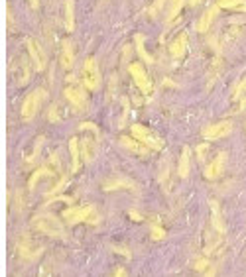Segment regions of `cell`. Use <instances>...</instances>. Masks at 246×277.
I'll return each mask as SVG.
<instances>
[{"label": "cell", "mask_w": 246, "mask_h": 277, "mask_svg": "<svg viewBox=\"0 0 246 277\" xmlns=\"http://www.w3.org/2000/svg\"><path fill=\"white\" fill-rule=\"evenodd\" d=\"M209 205H211V224H213V228H215L219 234H225V232H227V226H225L223 217H221L219 203H217V201H211Z\"/></svg>", "instance_id": "cell-13"}, {"label": "cell", "mask_w": 246, "mask_h": 277, "mask_svg": "<svg viewBox=\"0 0 246 277\" xmlns=\"http://www.w3.org/2000/svg\"><path fill=\"white\" fill-rule=\"evenodd\" d=\"M57 111H59V109H57L55 105H53V107L49 109V120H51V122H55V120H59V114H57Z\"/></svg>", "instance_id": "cell-32"}, {"label": "cell", "mask_w": 246, "mask_h": 277, "mask_svg": "<svg viewBox=\"0 0 246 277\" xmlns=\"http://www.w3.org/2000/svg\"><path fill=\"white\" fill-rule=\"evenodd\" d=\"M165 2H167V0H156V2H154V6L148 10V12H150V16H156V14L162 10V6H164Z\"/></svg>", "instance_id": "cell-29"}, {"label": "cell", "mask_w": 246, "mask_h": 277, "mask_svg": "<svg viewBox=\"0 0 246 277\" xmlns=\"http://www.w3.org/2000/svg\"><path fill=\"white\" fill-rule=\"evenodd\" d=\"M233 99L241 103V107H239L241 111H243V109H246V79H245V81H241V85L237 87V91H235Z\"/></svg>", "instance_id": "cell-24"}, {"label": "cell", "mask_w": 246, "mask_h": 277, "mask_svg": "<svg viewBox=\"0 0 246 277\" xmlns=\"http://www.w3.org/2000/svg\"><path fill=\"white\" fill-rule=\"evenodd\" d=\"M49 175H55L51 167H40V169H38V171H36V173H34L32 177H30V183H28V187H30V189H34V187H36V183H38L40 179H44V177H49Z\"/></svg>", "instance_id": "cell-22"}, {"label": "cell", "mask_w": 246, "mask_h": 277, "mask_svg": "<svg viewBox=\"0 0 246 277\" xmlns=\"http://www.w3.org/2000/svg\"><path fill=\"white\" fill-rule=\"evenodd\" d=\"M69 154H71V173H77L79 166H81V158H79V140L71 138L69 140Z\"/></svg>", "instance_id": "cell-18"}, {"label": "cell", "mask_w": 246, "mask_h": 277, "mask_svg": "<svg viewBox=\"0 0 246 277\" xmlns=\"http://www.w3.org/2000/svg\"><path fill=\"white\" fill-rule=\"evenodd\" d=\"M65 185H67V177L63 175V177L59 179V183H57V185H55V187H53V189L49 191L48 195H49V197H55L57 193H61V191H63V187H65Z\"/></svg>", "instance_id": "cell-26"}, {"label": "cell", "mask_w": 246, "mask_h": 277, "mask_svg": "<svg viewBox=\"0 0 246 277\" xmlns=\"http://www.w3.org/2000/svg\"><path fill=\"white\" fill-rule=\"evenodd\" d=\"M44 99H46V91L44 89H38L32 95H28L26 101H24V105H22V118L24 120H32L38 114V111H40Z\"/></svg>", "instance_id": "cell-3"}, {"label": "cell", "mask_w": 246, "mask_h": 277, "mask_svg": "<svg viewBox=\"0 0 246 277\" xmlns=\"http://www.w3.org/2000/svg\"><path fill=\"white\" fill-rule=\"evenodd\" d=\"M61 65L65 69H71L75 63V52H73V44L71 42H63V50H61Z\"/></svg>", "instance_id": "cell-17"}, {"label": "cell", "mask_w": 246, "mask_h": 277, "mask_svg": "<svg viewBox=\"0 0 246 277\" xmlns=\"http://www.w3.org/2000/svg\"><path fill=\"white\" fill-rule=\"evenodd\" d=\"M233 132V124L223 120V122H217V124H209L205 130H203V138L207 142H215V140H221V138H227L229 134Z\"/></svg>", "instance_id": "cell-7"}, {"label": "cell", "mask_w": 246, "mask_h": 277, "mask_svg": "<svg viewBox=\"0 0 246 277\" xmlns=\"http://www.w3.org/2000/svg\"><path fill=\"white\" fill-rule=\"evenodd\" d=\"M130 217H132V219H136V221H142V217H140L138 213H134V211H130Z\"/></svg>", "instance_id": "cell-35"}, {"label": "cell", "mask_w": 246, "mask_h": 277, "mask_svg": "<svg viewBox=\"0 0 246 277\" xmlns=\"http://www.w3.org/2000/svg\"><path fill=\"white\" fill-rule=\"evenodd\" d=\"M30 4H32V8H38V6H40V2H38V0H30Z\"/></svg>", "instance_id": "cell-36"}, {"label": "cell", "mask_w": 246, "mask_h": 277, "mask_svg": "<svg viewBox=\"0 0 246 277\" xmlns=\"http://www.w3.org/2000/svg\"><path fill=\"white\" fill-rule=\"evenodd\" d=\"M225 160H227V154L225 152H221V154H217V158L207 166L205 169V177L207 179H217V177H221V173H223V169H225Z\"/></svg>", "instance_id": "cell-10"}, {"label": "cell", "mask_w": 246, "mask_h": 277, "mask_svg": "<svg viewBox=\"0 0 246 277\" xmlns=\"http://www.w3.org/2000/svg\"><path fill=\"white\" fill-rule=\"evenodd\" d=\"M120 144L126 148V150H130V152H134V154H140V156H146L148 154V146H144L142 142H138L136 138H126V136H122L120 138Z\"/></svg>", "instance_id": "cell-15"}, {"label": "cell", "mask_w": 246, "mask_h": 277, "mask_svg": "<svg viewBox=\"0 0 246 277\" xmlns=\"http://www.w3.org/2000/svg\"><path fill=\"white\" fill-rule=\"evenodd\" d=\"M199 2H201V0H189V4H191V6H195V4H199Z\"/></svg>", "instance_id": "cell-37"}, {"label": "cell", "mask_w": 246, "mask_h": 277, "mask_svg": "<svg viewBox=\"0 0 246 277\" xmlns=\"http://www.w3.org/2000/svg\"><path fill=\"white\" fill-rule=\"evenodd\" d=\"M219 8H229V10H241L246 12V0H217Z\"/></svg>", "instance_id": "cell-20"}, {"label": "cell", "mask_w": 246, "mask_h": 277, "mask_svg": "<svg viewBox=\"0 0 246 277\" xmlns=\"http://www.w3.org/2000/svg\"><path fill=\"white\" fill-rule=\"evenodd\" d=\"M187 52V34H181L171 46H169V54L173 59H181Z\"/></svg>", "instance_id": "cell-14"}, {"label": "cell", "mask_w": 246, "mask_h": 277, "mask_svg": "<svg viewBox=\"0 0 246 277\" xmlns=\"http://www.w3.org/2000/svg\"><path fill=\"white\" fill-rule=\"evenodd\" d=\"M34 228L46 236H51V238H63L65 236V228L61 221H57L53 215H38L34 219Z\"/></svg>", "instance_id": "cell-1"}, {"label": "cell", "mask_w": 246, "mask_h": 277, "mask_svg": "<svg viewBox=\"0 0 246 277\" xmlns=\"http://www.w3.org/2000/svg\"><path fill=\"white\" fill-rule=\"evenodd\" d=\"M183 6H185V0H171V8H169V12H167V20L171 22V20L181 12Z\"/></svg>", "instance_id": "cell-25"}, {"label": "cell", "mask_w": 246, "mask_h": 277, "mask_svg": "<svg viewBox=\"0 0 246 277\" xmlns=\"http://www.w3.org/2000/svg\"><path fill=\"white\" fill-rule=\"evenodd\" d=\"M104 191H116V189H130V191H136L138 189V185L134 183V181H130V179H126V177H114V179H108V181H104Z\"/></svg>", "instance_id": "cell-11"}, {"label": "cell", "mask_w": 246, "mask_h": 277, "mask_svg": "<svg viewBox=\"0 0 246 277\" xmlns=\"http://www.w3.org/2000/svg\"><path fill=\"white\" fill-rule=\"evenodd\" d=\"M209 268V260L207 258H199L195 262V270L197 272H201V274H205V270Z\"/></svg>", "instance_id": "cell-28"}, {"label": "cell", "mask_w": 246, "mask_h": 277, "mask_svg": "<svg viewBox=\"0 0 246 277\" xmlns=\"http://www.w3.org/2000/svg\"><path fill=\"white\" fill-rule=\"evenodd\" d=\"M65 28H67V32L75 30V0L65 2Z\"/></svg>", "instance_id": "cell-19"}, {"label": "cell", "mask_w": 246, "mask_h": 277, "mask_svg": "<svg viewBox=\"0 0 246 277\" xmlns=\"http://www.w3.org/2000/svg\"><path fill=\"white\" fill-rule=\"evenodd\" d=\"M83 85L89 91H97L100 85V73H98V65L95 57H89L83 65Z\"/></svg>", "instance_id": "cell-4"}, {"label": "cell", "mask_w": 246, "mask_h": 277, "mask_svg": "<svg viewBox=\"0 0 246 277\" xmlns=\"http://www.w3.org/2000/svg\"><path fill=\"white\" fill-rule=\"evenodd\" d=\"M26 46H28L30 57H32V61H34V67H36L38 71H44V69L48 67V55H46V52L42 50V46H40L36 40H32V38L26 40Z\"/></svg>", "instance_id": "cell-8"}, {"label": "cell", "mask_w": 246, "mask_h": 277, "mask_svg": "<svg viewBox=\"0 0 246 277\" xmlns=\"http://www.w3.org/2000/svg\"><path fill=\"white\" fill-rule=\"evenodd\" d=\"M128 71H130V75H132L136 87H138L144 95H150V93H152V81H150V77H148L146 69H144L140 63H130V65H128Z\"/></svg>", "instance_id": "cell-6"}, {"label": "cell", "mask_w": 246, "mask_h": 277, "mask_svg": "<svg viewBox=\"0 0 246 277\" xmlns=\"http://www.w3.org/2000/svg\"><path fill=\"white\" fill-rule=\"evenodd\" d=\"M219 6H211V8H207L205 12H203V16H201V20L197 22V32H201V34H205V32H209V28H211V24H213V20H215V16L219 14Z\"/></svg>", "instance_id": "cell-12"}, {"label": "cell", "mask_w": 246, "mask_h": 277, "mask_svg": "<svg viewBox=\"0 0 246 277\" xmlns=\"http://www.w3.org/2000/svg\"><path fill=\"white\" fill-rule=\"evenodd\" d=\"M191 150L185 146L183 152H181V158H179V166H177V173L181 179H187L189 177V166H191Z\"/></svg>", "instance_id": "cell-16"}, {"label": "cell", "mask_w": 246, "mask_h": 277, "mask_svg": "<svg viewBox=\"0 0 246 277\" xmlns=\"http://www.w3.org/2000/svg\"><path fill=\"white\" fill-rule=\"evenodd\" d=\"M205 150H207V144H203V146H199V148H197V156H199V160H201V162L205 160V158H203V156H205Z\"/></svg>", "instance_id": "cell-33"}, {"label": "cell", "mask_w": 246, "mask_h": 277, "mask_svg": "<svg viewBox=\"0 0 246 277\" xmlns=\"http://www.w3.org/2000/svg\"><path fill=\"white\" fill-rule=\"evenodd\" d=\"M81 146H83V160H85L87 164L93 162V156H95V142L89 140V138H85V140L81 142Z\"/></svg>", "instance_id": "cell-23"}, {"label": "cell", "mask_w": 246, "mask_h": 277, "mask_svg": "<svg viewBox=\"0 0 246 277\" xmlns=\"http://www.w3.org/2000/svg\"><path fill=\"white\" fill-rule=\"evenodd\" d=\"M152 238H154V240H164V238H165V230L154 224V226H152Z\"/></svg>", "instance_id": "cell-27"}, {"label": "cell", "mask_w": 246, "mask_h": 277, "mask_svg": "<svg viewBox=\"0 0 246 277\" xmlns=\"http://www.w3.org/2000/svg\"><path fill=\"white\" fill-rule=\"evenodd\" d=\"M132 138H136L138 142H142L144 146H148L150 150H156V152H160L162 150V140L150 130L146 126H142V124H132Z\"/></svg>", "instance_id": "cell-2"}, {"label": "cell", "mask_w": 246, "mask_h": 277, "mask_svg": "<svg viewBox=\"0 0 246 277\" xmlns=\"http://www.w3.org/2000/svg\"><path fill=\"white\" fill-rule=\"evenodd\" d=\"M79 128H81V130H93V132H95V134L98 136V128L95 126V124H93V122H83Z\"/></svg>", "instance_id": "cell-30"}, {"label": "cell", "mask_w": 246, "mask_h": 277, "mask_svg": "<svg viewBox=\"0 0 246 277\" xmlns=\"http://www.w3.org/2000/svg\"><path fill=\"white\" fill-rule=\"evenodd\" d=\"M134 42H136V52H138V55L142 57L146 63H154V57L150 55L146 52V48H144V36H142V34H136V36H134Z\"/></svg>", "instance_id": "cell-21"}, {"label": "cell", "mask_w": 246, "mask_h": 277, "mask_svg": "<svg viewBox=\"0 0 246 277\" xmlns=\"http://www.w3.org/2000/svg\"><path fill=\"white\" fill-rule=\"evenodd\" d=\"M65 99L75 107V109H85L87 107V95H85V91L83 89H79V87H69V89H65Z\"/></svg>", "instance_id": "cell-9"}, {"label": "cell", "mask_w": 246, "mask_h": 277, "mask_svg": "<svg viewBox=\"0 0 246 277\" xmlns=\"http://www.w3.org/2000/svg\"><path fill=\"white\" fill-rule=\"evenodd\" d=\"M49 166L55 167V171L61 169V167H59V158H57V154H51V156H49Z\"/></svg>", "instance_id": "cell-31"}, {"label": "cell", "mask_w": 246, "mask_h": 277, "mask_svg": "<svg viewBox=\"0 0 246 277\" xmlns=\"http://www.w3.org/2000/svg\"><path fill=\"white\" fill-rule=\"evenodd\" d=\"M95 213V207L93 205H87V207H71L63 213V219L67 221V224L75 226L79 222H89L91 215Z\"/></svg>", "instance_id": "cell-5"}, {"label": "cell", "mask_w": 246, "mask_h": 277, "mask_svg": "<svg viewBox=\"0 0 246 277\" xmlns=\"http://www.w3.org/2000/svg\"><path fill=\"white\" fill-rule=\"evenodd\" d=\"M114 250H116L118 254H122V256H126V258H130V252H128L126 248H114Z\"/></svg>", "instance_id": "cell-34"}]
</instances>
